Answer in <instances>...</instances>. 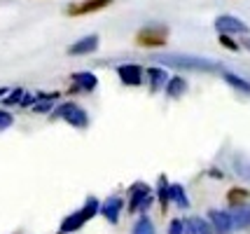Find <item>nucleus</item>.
Instances as JSON below:
<instances>
[{
  "label": "nucleus",
  "instance_id": "nucleus-1",
  "mask_svg": "<svg viewBox=\"0 0 250 234\" xmlns=\"http://www.w3.org/2000/svg\"><path fill=\"white\" fill-rule=\"evenodd\" d=\"M152 61L164 64L171 68H183V70H201V73H222V66L218 61L210 59H201V56H189V54H154Z\"/></svg>",
  "mask_w": 250,
  "mask_h": 234
},
{
  "label": "nucleus",
  "instance_id": "nucleus-2",
  "mask_svg": "<svg viewBox=\"0 0 250 234\" xmlns=\"http://www.w3.org/2000/svg\"><path fill=\"white\" fill-rule=\"evenodd\" d=\"M96 213H101V204H98L96 197H87V201H84V206L80 209V211H73L68 218H63L61 220V232L63 234H70V232H77V230H82L84 225L96 215Z\"/></svg>",
  "mask_w": 250,
  "mask_h": 234
},
{
  "label": "nucleus",
  "instance_id": "nucleus-3",
  "mask_svg": "<svg viewBox=\"0 0 250 234\" xmlns=\"http://www.w3.org/2000/svg\"><path fill=\"white\" fill-rule=\"evenodd\" d=\"M54 120H63L75 129H87L89 127V115L84 108H80L77 103H59L52 112Z\"/></svg>",
  "mask_w": 250,
  "mask_h": 234
},
{
  "label": "nucleus",
  "instance_id": "nucleus-4",
  "mask_svg": "<svg viewBox=\"0 0 250 234\" xmlns=\"http://www.w3.org/2000/svg\"><path fill=\"white\" fill-rule=\"evenodd\" d=\"M154 201L152 190L145 183H136L129 188V213H145Z\"/></svg>",
  "mask_w": 250,
  "mask_h": 234
},
{
  "label": "nucleus",
  "instance_id": "nucleus-5",
  "mask_svg": "<svg viewBox=\"0 0 250 234\" xmlns=\"http://www.w3.org/2000/svg\"><path fill=\"white\" fill-rule=\"evenodd\" d=\"M168 40V28L166 26H145L136 35V45L141 47H164Z\"/></svg>",
  "mask_w": 250,
  "mask_h": 234
},
{
  "label": "nucleus",
  "instance_id": "nucleus-6",
  "mask_svg": "<svg viewBox=\"0 0 250 234\" xmlns=\"http://www.w3.org/2000/svg\"><path fill=\"white\" fill-rule=\"evenodd\" d=\"M208 223H210V227H213L215 234H229V232L236 230V227H234L231 213L220 211V209H210V211H208Z\"/></svg>",
  "mask_w": 250,
  "mask_h": 234
},
{
  "label": "nucleus",
  "instance_id": "nucleus-7",
  "mask_svg": "<svg viewBox=\"0 0 250 234\" xmlns=\"http://www.w3.org/2000/svg\"><path fill=\"white\" fill-rule=\"evenodd\" d=\"M215 28L218 33H225V35H248V23H243L241 19L231 17V14H222L215 19Z\"/></svg>",
  "mask_w": 250,
  "mask_h": 234
},
{
  "label": "nucleus",
  "instance_id": "nucleus-8",
  "mask_svg": "<svg viewBox=\"0 0 250 234\" xmlns=\"http://www.w3.org/2000/svg\"><path fill=\"white\" fill-rule=\"evenodd\" d=\"M112 5V0H82V2H75L68 7V17H82V14H91V12H98L103 7Z\"/></svg>",
  "mask_w": 250,
  "mask_h": 234
},
{
  "label": "nucleus",
  "instance_id": "nucleus-9",
  "mask_svg": "<svg viewBox=\"0 0 250 234\" xmlns=\"http://www.w3.org/2000/svg\"><path fill=\"white\" fill-rule=\"evenodd\" d=\"M38 101V94H28L23 87H17L14 91H10L5 99H2V106H21V108H33V103Z\"/></svg>",
  "mask_w": 250,
  "mask_h": 234
},
{
  "label": "nucleus",
  "instance_id": "nucleus-10",
  "mask_svg": "<svg viewBox=\"0 0 250 234\" xmlns=\"http://www.w3.org/2000/svg\"><path fill=\"white\" fill-rule=\"evenodd\" d=\"M117 75L126 87H138L143 82V68L136 64H122V66H117Z\"/></svg>",
  "mask_w": 250,
  "mask_h": 234
},
{
  "label": "nucleus",
  "instance_id": "nucleus-11",
  "mask_svg": "<svg viewBox=\"0 0 250 234\" xmlns=\"http://www.w3.org/2000/svg\"><path fill=\"white\" fill-rule=\"evenodd\" d=\"M122 206H124V199H120V197H108V199L101 204V215H103L110 225H117Z\"/></svg>",
  "mask_w": 250,
  "mask_h": 234
},
{
  "label": "nucleus",
  "instance_id": "nucleus-12",
  "mask_svg": "<svg viewBox=\"0 0 250 234\" xmlns=\"http://www.w3.org/2000/svg\"><path fill=\"white\" fill-rule=\"evenodd\" d=\"M98 49V35H87L82 40H77L73 45L68 47V56H84V54H91Z\"/></svg>",
  "mask_w": 250,
  "mask_h": 234
},
{
  "label": "nucleus",
  "instance_id": "nucleus-13",
  "mask_svg": "<svg viewBox=\"0 0 250 234\" xmlns=\"http://www.w3.org/2000/svg\"><path fill=\"white\" fill-rule=\"evenodd\" d=\"M70 80L75 82L73 89H70L73 94H75V91H94L98 87V80H96L94 73H73Z\"/></svg>",
  "mask_w": 250,
  "mask_h": 234
},
{
  "label": "nucleus",
  "instance_id": "nucleus-14",
  "mask_svg": "<svg viewBox=\"0 0 250 234\" xmlns=\"http://www.w3.org/2000/svg\"><path fill=\"white\" fill-rule=\"evenodd\" d=\"M185 234H215L208 220L204 218H187L185 220Z\"/></svg>",
  "mask_w": 250,
  "mask_h": 234
},
{
  "label": "nucleus",
  "instance_id": "nucleus-15",
  "mask_svg": "<svg viewBox=\"0 0 250 234\" xmlns=\"http://www.w3.org/2000/svg\"><path fill=\"white\" fill-rule=\"evenodd\" d=\"M147 78H150V89L152 91H159V89H166L168 85V75L164 68H147Z\"/></svg>",
  "mask_w": 250,
  "mask_h": 234
},
{
  "label": "nucleus",
  "instance_id": "nucleus-16",
  "mask_svg": "<svg viewBox=\"0 0 250 234\" xmlns=\"http://www.w3.org/2000/svg\"><path fill=\"white\" fill-rule=\"evenodd\" d=\"M157 199L162 204V211L164 213L168 211V204H171V183H168L166 176H159V180H157Z\"/></svg>",
  "mask_w": 250,
  "mask_h": 234
},
{
  "label": "nucleus",
  "instance_id": "nucleus-17",
  "mask_svg": "<svg viewBox=\"0 0 250 234\" xmlns=\"http://www.w3.org/2000/svg\"><path fill=\"white\" fill-rule=\"evenodd\" d=\"M248 199H250V192L243 188H231L227 192V201L231 209H239V206H248Z\"/></svg>",
  "mask_w": 250,
  "mask_h": 234
},
{
  "label": "nucleus",
  "instance_id": "nucleus-18",
  "mask_svg": "<svg viewBox=\"0 0 250 234\" xmlns=\"http://www.w3.org/2000/svg\"><path fill=\"white\" fill-rule=\"evenodd\" d=\"M164 91H166V96H168V99H180V96L187 91V82L183 78H178V75H175V78L168 80V85H166V89Z\"/></svg>",
  "mask_w": 250,
  "mask_h": 234
},
{
  "label": "nucleus",
  "instance_id": "nucleus-19",
  "mask_svg": "<svg viewBox=\"0 0 250 234\" xmlns=\"http://www.w3.org/2000/svg\"><path fill=\"white\" fill-rule=\"evenodd\" d=\"M231 218H234V227L236 230H243V227H250V206H239V209H231Z\"/></svg>",
  "mask_w": 250,
  "mask_h": 234
},
{
  "label": "nucleus",
  "instance_id": "nucleus-20",
  "mask_svg": "<svg viewBox=\"0 0 250 234\" xmlns=\"http://www.w3.org/2000/svg\"><path fill=\"white\" fill-rule=\"evenodd\" d=\"M171 201H173L175 206H180V209H187V206H189V199H187V192L183 185H178V183L171 185Z\"/></svg>",
  "mask_w": 250,
  "mask_h": 234
},
{
  "label": "nucleus",
  "instance_id": "nucleus-21",
  "mask_svg": "<svg viewBox=\"0 0 250 234\" xmlns=\"http://www.w3.org/2000/svg\"><path fill=\"white\" fill-rule=\"evenodd\" d=\"M222 78L227 80L231 87H236L239 91H246V94H250V82H246L243 78H239V75H234V73H227V70H222Z\"/></svg>",
  "mask_w": 250,
  "mask_h": 234
},
{
  "label": "nucleus",
  "instance_id": "nucleus-22",
  "mask_svg": "<svg viewBox=\"0 0 250 234\" xmlns=\"http://www.w3.org/2000/svg\"><path fill=\"white\" fill-rule=\"evenodd\" d=\"M131 234H154V225H152V220H150L147 215H141V218L136 220V225H133Z\"/></svg>",
  "mask_w": 250,
  "mask_h": 234
},
{
  "label": "nucleus",
  "instance_id": "nucleus-23",
  "mask_svg": "<svg viewBox=\"0 0 250 234\" xmlns=\"http://www.w3.org/2000/svg\"><path fill=\"white\" fill-rule=\"evenodd\" d=\"M54 99H42V96H38V101L33 103V112H52V103Z\"/></svg>",
  "mask_w": 250,
  "mask_h": 234
},
{
  "label": "nucleus",
  "instance_id": "nucleus-24",
  "mask_svg": "<svg viewBox=\"0 0 250 234\" xmlns=\"http://www.w3.org/2000/svg\"><path fill=\"white\" fill-rule=\"evenodd\" d=\"M12 122H14V117H12L10 112L0 110V131H5V129H10Z\"/></svg>",
  "mask_w": 250,
  "mask_h": 234
},
{
  "label": "nucleus",
  "instance_id": "nucleus-25",
  "mask_svg": "<svg viewBox=\"0 0 250 234\" xmlns=\"http://www.w3.org/2000/svg\"><path fill=\"white\" fill-rule=\"evenodd\" d=\"M168 234H185V220H178L175 218L173 223L168 225Z\"/></svg>",
  "mask_w": 250,
  "mask_h": 234
},
{
  "label": "nucleus",
  "instance_id": "nucleus-26",
  "mask_svg": "<svg viewBox=\"0 0 250 234\" xmlns=\"http://www.w3.org/2000/svg\"><path fill=\"white\" fill-rule=\"evenodd\" d=\"M220 45L222 47H227V49H231V52H239V45L229 38V35H225V33H220Z\"/></svg>",
  "mask_w": 250,
  "mask_h": 234
},
{
  "label": "nucleus",
  "instance_id": "nucleus-27",
  "mask_svg": "<svg viewBox=\"0 0 250 234\" xmlns=\"http://www.w3.org/2000/svg\"><path fill=\"white\" fill-rule=\"evenodd\" d=\"M5 96H7V89H5V87H0V99H5Z\"/></svg>",
  "mask_w": 250,
  "mask_h": 234
},
{
  "label": "nucleus",
  "instance_id": "nucleus-28",
  "mask_svg": "<svg viewBox=\"0 0 250 234\" xmlns=\"http://www.w3.org/2000/svg\"><path fill=\"white\" fill-rule=\"evenodd\" d=\"M243 47H246V49L250 52V38H246V40H243Z\"/></svg>",
  "mask_w": 250,
  "mask_h": 234
},
{
  "label": "nucleus",
  "instance_id": "nucleus-29",
  "mask_svg": "<svg viewBox=\"0 0 250 234\" xmlns=\"http://www.w3.org/2000/svg\"><path fill=\"white\" fill-rule=\"evenodd\" d=\"M59 234H63V232H59Z\"/></svg>",
  "mask_w": 250,
  "mask_h": 234
}]
</instances>
